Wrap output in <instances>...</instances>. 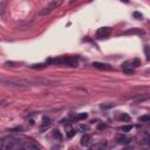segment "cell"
Here are the masks:
<instances>
[{
    "label": "cell",
    "mask_w": 150,
    "mask_h": 150,
    "mask_svg": "<svg viewBox=\"0 0 150 150\" xmlns=\"http://www.w3.org/2000/svg\"><path fill=\"white\" fill-rule=\"evenodd\" d=\"M27 138L21 136H6L0 141V149L1 150H19L23 149L25 142Z\"/></svg>",
    "instance_id": "1"
},
{
    "label": "cell",
    "mask_w": 150,
    "mask_h": 150,
    "mask_svg": "<svg viewBox=\"0 0 150 150\" xmlns=\"http://www.w3.org/2000/svg\"><path fill=\"white\" fill-rule=\"evenodd\" d=\"M63 4V0H52L47 6H45L42 9H40L39 11V13H38V15L39 16H45V15H48V14H50L54 9H56V8H59L61 5Z\"/></svg>",
    "instance_id": "2"
},
{
    "label": "cell",
    "mask_w": 150,
    "mask_h": 150,
    "mask_svg": "<svg viewBox=\"0 0 150 150\" xmlns=\"http://www.w3.org/2000/svg\"><path fill=\"white\" fill-rule=\"evenodd\" d=\"M48 62L56 63V64H64V66H68V67H76L77 66V60L75 57H61V59L49 60Z\"/></svg>",
    "instance_id": "3"
},
{
    "label": "cell",
    "mask_w": 150,
    "mask_h": 150,
    "mask_svg": "<svg viewBox=\"0 0 150 150\" xmlns=\"http://www.w3.org/2000/svg\"><path fill=\"white\" fill-rule=\"evenodd\" d=\"M52 124H53L52 120H50L49 117L45 116V117L42 118V121H41L40 125H39V130H40V132H45V131H47L48 129H50Z\"/></svg>",
    "instance_id": "4"
},
{
    "label": "cell",
    "mask_w": 150,
    "mask_h": 150,
    "mask_svg": "<svg viewBox=\"0 0 150 150\" xmlns=\"http://www.w3.org/2000/svg\"><path fill=\"white\" fill-rule=\"evenodd\" d=\"M139 66H141V60L139 59H132V60L123 63V69H135Z\"/></svg>",
    "instance_id": "5"
},
{
    "label": "cell",
    "mask_w": 150,
    "mask_h": 150,
    "mask_svg": "<svg viewBox=\"0 0 150 150\" xmlns=\"http://www.w3.org/2000/svg\"><path fill=\"white\" fill-rule=\"evenodd\" d=\"M23 149H25V150H38V149H42V146H41V145H39L38 143H35L34 141L27 139V141L25 142Z\"/></svg>",
    "instance_id": "6"
},
{
    "label": "cell",
    "mask_w": 150,
    "mask_h": 150,
    "mask_svg": "<svg viewBox=\"0 0 150 150\" xmlns=\"http://www.w3.org/2000/svg\"><path fill=\"white\" fill-rule=\"evenodd\" d=\"M116 141H117L118 144L127 145V144H129V143L131 142V138H130L129 136L124 135V134H118V135L116 136Z\"/></svg>",
    "instance_id": "7"
},
{
    "label": "cell",
    "mask_w": 150,
    "mask_h": 150,
    "mask_svg": "<svg viewBox=\"0 0 150 150\" xmlns=\"http://www.w3.org/2000/svg\"><path fill=\"white\" fill-rule=\"evenodd\" d=\"M109 34H110V28H109V27H101V28H98L97 32H96V36H97L98 39L107 38V36H109Z\"/></svg>",
    "instance_id": "8"
},
{
    "label": "cell",
    "mask_w": 150,
    "mask_h": 150,
    "mask_svg": "<svg viewBox=\"0 0 150 150\" xmlns=\"http://www.w3.org/2000/svg\"><path fill=\"white\" fill-rule=\"evenodd\" d=\"M93 67L94 68H97V69H101V70H111L112 67L108 63H102V62H93Z\"/></svg>",
    "instance_id": "9"
},
{
    "label": "cell",
    "mask_w": 150,
    "mask_h": 150,
    "mask_svg": "<svg viewBox=\"0 0 150 150\" xmlns=\"http://www.w3.org/2000/svg\"><path fill=\"white\" fill-rule=\"evenodd\" d=\"M81 145L86 146V148L90 146L91 145V137L89 135H83L82 138H81Z\"/></svg>",
    "instance_id": "10"
},
{
    "label": "cell",
    "mask_w": 150,
    "mask_h": 150,
    "mask_svg": "<svg viewBox=\"0 0 150 150\" xmlns=\"http://www.w3.org/2000/svg\"><path fill=\"white\" fill-rule=\"evenodd\" d=\"M139 142H141L142 144L146 145L148 148H150V136H144V137H142Z\"/></svg>",
    "instance_id": "11"
},
{
    "label": "cell",
    "mask_w": 150,
    "mask_h": 150,
    "mask_svg": "<svg viewBox=\"0 0 150 150\" xmlns=\"http://www.w3.org/2000/svg\"><path fill=\"white\" fill-rule=\"evenodd\" d=\"M120 120H121L122 122H130V121H131V117H130L128 114L122 112V114H121V116H120Z\"/></svg>",
    "instance_id": "12"
},
{
    "label": "cell",
    "mask_w": 150,
    "mask_h": 150,
    "mask_svg": "<svg viewBox=\"0 0 150 150\" xmlns=\"http://www.w3.org/2000/svg\"><path fill=\"white\" fill-rule=\"evenodd\" d=\"M53 137H54V138H56L57 141H62V135H61L60 130H57V129L53 131Z\"/></svg>",
    "instance_id": "13"
},
{
    "label": "cell",
    "mask_w": 150,
    "mask_h": 150,
    "mask_svg": "<svg viewBox=\"0 0 150 150\" xmlns=\"http://www.w3.org/2000/svg\"><path fill=\"white\" fill-rule=\"evenodd\" d=\"M139 122H150V115H144V116H141L138 118Z\"/></svg>",
    "instance_id": "14"
},
{
    "label": "cell",
    "mask_w": 150,
    "mask_h": 150,
    "mask_svg": "<svg viewBox=\"0 0 150 150\" xmlns=\"http://www.w3.org/2000/svg\"><path fill=\"white\" fill-rule=\"evenodd\" d=\"M76 132H77V131H76L75 129H69V130L67 131V136H68L69 138H71L73 136H75V135H76Z\"/></svg>",
    "instance_id": "15"
},
{
    "label": "cell",
    "mask_w": 150,
    "mask_h": 150,
    "mask_svg": "<svg viewBox=\"0 0 150 150\" xmlns=\"http://www.w3.org/2000/svg\"><path fill=\"white\" fill-rule=\"evenodd\" d=\"M104 148H107V144L105 143H100V144L93 145V149H104Z\"/></svg>",
    "instance_id": "16"
},
{
    "label": "cell",
    "mask_w": 150,
    "mask_h": 150,
    "mask_svg": "<svg viewBox=\"0 0 150 150\" xmlns=\"http://www.w3.org/2000/svg\"><path fill=\"white\" fill-rule=\"evenodd\" d=\"M87 114L86 112H82V114H79L76 117H75V120H77V121H80V120H84V118H87Z\"/></svg>",
    "instance_id": "17"
},
{
    "label": "cell",
    "mask_w": 150,
    "mask_h": 150,
    "mask_svg": "<svg viewBox=\"0 0 150 150\" xmlns=\"http://www.w3.org/2000/svg\"><path fill=\"white\" fill-rule=\"evenodd\" d=\"M127 34H142V30H138V29H130L127 32Z\"/></svg>",
    "instance_id": "18"
},
{
    "label": "cell",
    "mask_w": 150,
    "mask_h": 150,
    "mask_svg": "<svg viewBox=\"0 0 150 150\" xmlns=\"http://www.w3.org/2000/svg\"><path fill=\"white\" fill-rule=\"evenodd\" d=\"M144 53H145V55H146V60H150V48H149L148 46L144 47Z\"/></svg>",
    "instance_id": "19"
},
{
    "label": "cell",
    "mask_w": 150,
    "mask_h": 150,
    "mask_svg": "<svg viewBox=\"0 0 150 150\" xmlns=\"http://www.w3.org/2000/svg\"><path fill=\"white\" fill-rule=\"evenodd\" d=\"M132 129V125H125V127H122V131H130Z\"/></svg>",
    "instance_id": "20"
},
{
    "label": "cell",
    "mask_w": 150,
    "mask_h": 150,
    "mask_svg": "<svg viewBox=\"0 0 150 150\" xmlns=\"http://www.w3.org/2000/svg\"><path fill=\"white\" fill-rule=\"evenodd\" d=\"M134 16H137V18H142V14L136 12V13H134Z\"/></svg>",
    "instance_id": "21"
},
{
    "label": "cell",
    "mask_w": 150,
    "mask_h": 150,
    "mask_svg": "<svg viewBox=\"0 0 150 150\" xmlns=\"http://www.w3.org/2000/svg\"><path fill=\"white\" fill-rule=\"evenodd\" d=\"M121 1H123V2H125V4H128V2H129V0H121Z\"/></svg>",
    "instance_id": "22"
}]
</instances>
